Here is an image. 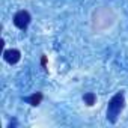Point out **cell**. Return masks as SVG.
Instances as JSON below:
<instances>
[{
  "label": "cell",
  "mask_w": 128,
  "mask_h": 128,
  "mask_svg": "<svg viewBox=\"0 0 128 128\" xmlns=\"http://www.w3.org/2000/svg\"><path fill=\"white\" fill-rule=\"evenodd\" d=\"M124 108H125V92L119 90L112 96V100L107 104V112H106L107 120L110 124H116L120 113L124 112Z\"/></svg>",
  "instance_id": "6da1fadb"
},
{
  "label": "cell",
  "mask_w": 128,
  "mask_h": 128,
  "mask_svg": "<svg viewBox=\"0 0 128 128\" xmlns=\"http://www.w3.org/2000/svg\"><path fill=\"white\" fill-rule=\"evenodd\" d=\"M12 23H14V26H15L17 29L26 32L27 27H29V24L32 23V15H30L29 11H26V9H20V11L15 12L14 18H12Z\"/></svg>",
  "instance_id": "7a4b0ae2"
},
{
  "label": "cell",
  "mask_w": 128,
  "mask_h": 128,
  "mask_svg": "<svg viewBox=\"0 0 128 128\" xmlns=\"http://www.w3.org/2000/svg\"><path fill=\"white\" fill-rule=\"evenodd\" d=\"M41 66L44 68V71H47V56H41Z\"/></svg>",
  "instance_id": "8992f818"
},
{
  "label": "cell",
  "mask_w": 128,
  "mask_h": 128,
  "mask_svg": "<svg viewBox=\"0 0 128 128\" xmlns=\"http://www.w3.org/2000/svg\"><path fill=\"white\" fill-rule=\"evenodd\" d=\"M3 59L9 65H17L21 60V51L18 48H8L3 51Z\"/></svg>",
  "instance_id": "3957f363"
},
{
  "label": "cell",
  "mask_w": 128,
  "mask_h": 128,
  "mask_svg": "<svg viewBox=\"0 0 128 128\" xmlns=\"http://www.w3.org/2000/svg\"><path fill=\"white\" fill-rule=\"evenodd\" d=\"M83 102H84L86 106L92 107V106L96 102V95H95L94 92H86V94L83 95Z\"/></svg>",
  "instance_id": "5b68a950"
},
{
  "label": "cell",
  "mask_w": 128,
  "mask_h": 128,
  "mask_svg": "<svg viewBox=\"0 0 128 128\" xmlns=\"http://www.w3.org/2000/svg\"><path fill=\"white\" fill-rule=\"evenodd\" d=\"M42 100H44V94H42V92H35V94H32L30 96H26V98H24V101H26L27 104H30L32 107H38V106L42 102Z\"/></svg>",
  "instance_id": "277c9868"
}]
</instances>
